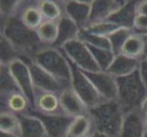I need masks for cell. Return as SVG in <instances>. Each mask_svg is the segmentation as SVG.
<instances>
[{
    "mask_svg": "<svg viewBox=\"0 0 147 137\" xmlns=\"http://www.w3.org/2000/svg\"><path fill=\"white\" fill-rule=\"evenodd\" d=\"M1 35L17 48L23 59H32L45 47L36 30L27 27L19 17L1 20Z\"/></svg>",
    "mask_w": 147,
    "mask_h": 137,
    "instance_id": "obj_1",
    "label": "cell"
},
{
    "mask_svg": "<svg viewBox=\"0 0 147 137\" xmlns=\"http://www.w3.org/2000/svg\"><path fill=\"white\" fill-rule=\"evenodd\" d=\"M63 83L70 86L72 77L71 63L59 49L44 47L31 59Z\"/></svg>",
    "mask_w": 147,
    "mask_h": 137,
    "instance_id": "obj_2",
    "label": "cell"
},
{
    "mask_svg": "<svg viewBox=\"0 0 147 137\" xmlns=\"http://www.w3.org/2000/svg\"><path fill=\"white\" fill-rule=\"evenodd\" d=\"M117 103L124 114L140 109L141 103L147 96V87L139 70L126 77L117 78Z\"/></svg>",
    "mask_w": 147,
    "mask_h": 137,
    "instance_id": "obj_3",
    "label": "cell"
},
{
    "mask_svg": "<svg viewBox=\"0 0 147 137\" xmlns=\"http://www.w3.org/2000/svg\"><path fill=\"white\" fill-rule=\"evenodd\" d=\"M96 131L108 137H119L123 126L124 113L117 101H105L90 110Z\"/></svg>",
    "mask_w": 147,
    "mask_h": 137,
    "instance_id": "obj_4",
    "label": "cell"
},
{
    "mask_svg": "<svg viewBox=\"0 0 147 137\" xmlns=\"http://www.w3.org/2000/svg\"><path fill=\"white\" fill-rule=\"evenodd\" d=\"M59 49L65 54L70 63L83 72H101L89 47L80 39L77 38L69 41Z\"/></svg>",
    "mask_w": 147,
    "mask_h": 137,
    "instance_id": "obj_5",
    "label": "cell"
},
{
    "mask_svg": "<svg viewBox=\"0 0 147 137\" xmlns=\"http://www.w3.org/2000/svg\"><path fill=\"white\" fill-rule=\"evenodd\" d=\"M72 67V77L70 86L77 92L84 103L87 105L89 110L97 107L98 105L105 103V101L101 95L95 89L94 85L86 76V74L78 69L71 63Z\"/></svg>",
    "mask_w": 147,
    "mask_h": 137,
    "instance_id": "obj_6",
    "label": "cell"
},
{
    "mask_svg": "<svg viewBox=\"0 0 147 137\" xmlns=\"http://www.w3.org/2000/svg\"><path fill=\"white\" fill-rule=\"evenodd\" d=\"M7 66L18 90L29 100L33 110L37 91L28 63L23 59H17L9 62Z\"/></svg>",
    "mask_w": 147,
    "mask_h": 137,
    "instance_id": "obj_7",
    "label": "cell"
},
{
    "mask_svg": "<svg viewBox=\"0 0 147 137\" xmlns=\"http://www.w3.org/2000/svg\"><path fill=\"white\" fill-rule=\"evenodd\" d=\"M28 63L31 72L33 82L36 88V91L42 92H52L59 94L60 91L66 88V86L56 79L47 70L40 67L31 59H25Z\"/></svg>",
    "mask_w": 147,
    "mask_h": 137,
    "instance_id": "obj_8",
    "label": "cell"
},
{
    "mask_svg": "<svg viewBox=\"0 0 147 137\" xmlns=\"http://www.w3.org/2000/svg\"><path fill=\"white\" fill-rule=\"evenodd\" d=\"M30 113L41 120L46 129L47 137H67L68 131L74 119L63 113L45 114L35 111Z\"/></svg>",
    "mask_w": 147,
    "mask_h": 137,
    "instance_id": "obj_9",
    "label": "cell"
},
{
    "mask_svg": "<svg viewBox=\"0 0 147 137\" xmlns=\"http://www.w3.org/2000/svg\"><path fill=\"white\" fill-rule=\"evenodd\" d=\"M94 85L95 89L105 101H117L118 85L117 79L107 72H84Z\"/></svg>",
    "mask_w": 147,
    "mask_h": 137,
    "instance_id": "obj_10",
    "label": "cell"
},
{
    "mask_svg": "<svg viewBox=\"0 0 147 137\" xmlns=\"http://www.w3.org/2000/svg\"><path fill=\"white\" fill-rule=\"evenodd\" d=\"M60 109L62 113L72 118L89 113V108L82 98L72 89L71 86L66 87L59 94Z\"/></svg>",
    "mask_w": 147,
    "mask_h": 137,
    "instance_id": "obj_11",
    "label": "cell"
},
{
    "mask_svg": "<svg viewBox=\"0 0 147 137\" xmlns=\"http://www.w3.org/2000/svg\"><path fill=\"white\" fill-rule=\"evenodd\" d=\"M61 3L63 13L70 19H72L80 29L88 26L90 23L92 1L68 0V1H62Z\"/></svg>",
    "mask_w": 147,
    "mask_h": 137,
    "instance_id": "obj_12",
    "label": "cell"
},
{
    "mask_svg": "<svg viewBox=\"0 0 147 137\" xmlns=\"http://www.w3.org/2000/svg\"><path fill=\"white\" fill-rule=\"evenodd\" d=\"M145 131L144 115L136 109L124 114L119 137H144Z\"/></svg>",
    "mask_w": 147,
    "mask_h": 137,
    "instance_id": "obj_13",
    "label": "cell"
},
{
    "mask_svg": "<svg viewBox=\"0 0 147 137\" xmlns=\"http://www.w3.org/2000/svg\"><path fill=\"white\" fill-rule=\"evenodd\" d=\"M125 1L116 0H94L92 3L90 23H98L106 21L111 15L123 6Z\"/></svg>",
    "mask_w": 147,
    "mask_h": 137,
    "instance_id": "obj_14",
    "label": "cell"
},
{
    "mask_svg": "<svg viewBox=\"0 0 147 137\" xmlns=\"http://www.w3.org/2000/svg\"><path fill=\"white\" fill-rule=\"evenodd\" d=\"M140 59H133L123 54H118L115 56L113 63L107 70V72L117 78L126 77L139 70Z\"/></svg>",
    "mask_w": 147,
    "mask_h": 137,
    "instance_id": "obj_15",
    "label": "cell"
},
{
    "mask_svg": "<svg viewBox=\"0 0 147 137\" xmlns=\"http://www.w3.org/2000/svg\"><path fill=\"white\" fill-rule=\"evenodd\" d=\"M3 110L10 111L16 114H25L32 111V105L26 96L18 90L1 97V111Z\"/></svg>",
    "mask_w": 147,
    "mask_h": 137,
    "instance_id": "obj_16",
    "label": "cell"
},
{
    "mask_svg": "<svg viewBox=\"0 0 147 137\" xmlns=\"http://www.w3.org/2000/svg\"><path fill=\"white\" fill-rule=\"evenodd\" d=\"M137 2L138 1H134V0L125 1L123 6L111 15L106 21L114 23L121 28L133 29L134 19L137 16V12H136Z\"/></svg>",
    "mask_w": 147,
    "mask_h": 137,
    "instance_id": "obj_17",
    "label": "cell"
},
{
    "mask_svg": "<svg viewBox=\"0 0 147 137\" xmlns=\"http://www.w3.org/2000/svg\"><path fill=\"white\" fill-rule=\"evenodd\" d=\"M58 23L59 36L57 41H56L53 47L57 49H61L65 44L78 38L80 28L72 19H70L65 14L62 15V17L59 18Z\"/></svg>",
    "mask_w": 147,
    "mask_h": 137,
    "instance_id": "obj_18",
    "label": "cell"
},
{
    "mask_svg": "<svg viewBox=\"0 0 147 137\" xmlns=\"http://www.w3.org/2000/svg\"><path fill=\"white\" fill-rule=\"evenodd\" d=\"M32 111L45 114H53L62 113L60 109L59 94L52 92L37 91L34 109Z\"/></svg>",
    "mask_w": 147,
    "mask_h": 137,
    "instance_id": "obj_19",
    "label": "cell"
},
{
    "mask_svg": "<svg viewBox=\"0 0 147 137\" xmlns=\"http://www.w3.org/2000/svg\"><path fill=\"white\" fill-rule=\"evenodd\" d=\"M18 116L21 123V137H47L44 124L38 116L31 113Z\"/></svg>",
    "mask_w": 147,
    "mask_h": 137,
    "instance_id": "obj_20",
    "label": "cell"
},
{
    "mask_svg": "<svg viewBox=\"0 0 147 137\" xmlns=\"http://www.w3.org/2000/svg\"><path fill=\"white\" fill-rule=\"evenodd\" d=\"M96 127L90 113L73 119L67 137H88L96 133Z\"/></svg>",
    "mask_w": 147,
    "mask_h": 137,
    "instance_id": "obj_21",
    "label": "cell"
},
{
    "mask_svg": "<svg viewBox=\"0 0 147 137\" xmlns=\"http://www.w3.org/2000/svg\"><path fill=\"white\" fill-rule=\"evenodd\" d=\"M36 31L43 46L53 47L59 36V23L58 21L44 20Z\"/></svg>",
    "mask_w": 147,
    "mask_h": 137,
    "instance_id": "obj_22",
    "label": "cell"
},
{
    "mask_svg": "<svg viewBox=\"0 0 147 137\" xmlns=\"http://www.w3.org/2000/svg\"><path fill=\"white\" fill-rule=\"evenodd\" d=\"M0 133L21 135V123L18 114L7 110L0 113Z\"/></svg>",
    "mask_w": 147,
    "mask_h": 137,
    "instance_id": "obj_23",
    "label": "cell"
},
{
    "mask_svg": "<svg viewBox=\"0 0 147 137\" xmlns=\"http://www.w3.org/2000/svg\"><path fill=\"white\" fill-rule=\"evenodd\" d=\"M19 18L27 27L34 30H37L44 21V18L38 7V1L36 4L26 5Z\"/></svg>",
    "mask_w": 147,
    "mask_h": 137,
    "instance_id": "obj_24",
    "label": "cell"
},
{
    "mask_svg": "<svg viewBox=\"0 0 147 137\" xmlns=\"http://www.w3.org/2000/svg\"><path fill=\"white\" fill-rule=\"evenodd\" d=\"M121 54L136 59H143L144 56V41L143 38L140 34L134 33L131 35L124 43L123 49H121Z\"/></svg>",
    "mask_w": 147,
    "mask_h": 137,
    "instance_id": "obj_25",
    "label": "cell"
},
{
    "mask_svg": "<svg viewBox=\"0 0 147 137\" xmlns=\"http://www.w3.org/2000/svg\"><path fill=\"white\" fill-rule=\"evenodd\" d=\"M38 7L41 12L44 20L49 21H59L62 17L63 8L61 4L52 0H40L38 1Z\"/></svg>",
    "mask_w": 147,
    "mask_h": 137,
    "instance_id": "obj_26",
    "label": "cell"
},
{
    "mask_svg": "<svg viewBox=\"0 0 147 137\" xmlns=\"http://www.w3.org/2000/svg\"><path fill=\"white\" fill-rule=\"evenodd\" d=\"M0 64L7 65L14 59H22L20 52L7 38L0 35Z\"/></svg>",
    "mask_w": 147,
    "mask_h": 137,
    "instance_id": "obj_27",
    "label": "cell"
},
{
    "mask_svg": "<svg viewBox=\"0 0 147 137\" xmlns=\"http://www.w3.org/2000/svg\"><path fill=\"white\" fill-rule=\"evenodd\" d=\"M26 2L17 0H3L0 2V14L1 20L8 19L10 18L19 17Z\"/></svg>",
    "mask_w": 147,
    "mask_h": 137,
    "instance_id": "obj_28",
    "label": "cell"
},
{
    "mask_svg": "<svg viewBox=\"0 0 147 137\" xmlns=\"http://www.w3.org/2000/svg\"><path fill=\"white\" fill-rule=\"evenodd\" d=\"M78 38L82 40V41H83L86 45L90 46V47L111 50V46L109 38L101 37V36H98V35L89 33L88 31H86L84 28H82L80 30Z\"/></svg>",
    "mask_w": 147,
    "mask_h": 137,
    "instance_id": "obj_29",
    "label": "cell"
},
{
    "mask_svg": "<svg viewBox=\"0 0 147 137\" xmlns=\"http://www.w3.org/2000/svg\"><path fill=\"white\" fill-rule=\"evenodd\" d=\"M88 47L101 72H107V70L111 65V63H113L116 56L114 52L111 49H98V48L90 47V46H88Z\"/></svg>",
    "mask_w": 147,
    "mask_h": 137,
    "instance_id": "obj_30",
    "label": "cell"
},
{
    "mask_svg": "<svg viewBox=\"0 0 147 137\" xmlns=\"http://www.w3.org/2000/svg\"><path fill=\"white\" fill-rule=\"evenodd\" d=\"M0 83H1V97H5L9 93L19 90L9 72L8 66L6 64H0Z\"/></svg>",
    "mask_w": 147,
    "mask_h": 137,
    "instance_id": "obj_31",
    "label": "cell"
},
{
    "mask_svg": "<svg viewBox=\"0 0 147 137\" xmlns=\"http://www.w3.org/2000/svg\"><path fill=\"white\" fill-rule=\"evenodd\" d=\"M133 33L134 30L131 28H120L109 37L111 46V50L114 52L115 55L121 54V49H123L124 43Z\"/></svg>",
    "mask_w": 147,
    "mask_h": 137,
    "instance_id": "obj_32",
    "label": "cell"
},
{
    "mask_svg": "<svg viewBox=\"0 0 147 137\" xmlns=\"http://www.w3.org/2000/svg\"><path fill=\"white\" fill-rule=\"evenodd\" d=\"M121 27L114 23H111L110 21H102L98 23H92L89 24L87 27L84 28L86 31L89 33H92L94 35H98L101 37H107L109 38L111 34L115 32L116 30L119 29Z\"/></svg>",
    "mask_w": 147,
    "mask_h": 137,
    "instance_id": "obj_33",
    "label": "cell"
},
{
    "mask_svg": "<svg viewBox=\"0 0 147 137\" xmlns=\"http://www.w3.org/2000/svg\"><path fill=\"white\" fill-rule=\"evenodd\" d=\"M133 30L138 34H144L147 32V16L137 15L134 22Z\"/></svg>",
    "mask_w": 147,
    "mask_h": 137,
    "instance_id": "obj_34",
    "label": "cell"
},
{
    "mask_svg": "<svg viewBox=\"0 0 147 137\" xmlns=\"http://www.w3.org/2000/svg\"><path fill=\"white\" fill-rule=\"evenodd\" d=\"M139 72L147 87V59H143L141 60Z\"/></svg>",
    "mask_w": 147,
    "mask_h": 137,
    "instance_id": "obj_35",
    "label": "cell"
},
{
    "mask_svg": "<svg viewBox=\"0 0 147 137\" xmlns=\"http://www.w3.org/2000/svg\"><path fill=\"white\" fill-rule=\"evenodd\" d=\"M136 12H137V15H144V16H147V0H142V1L137 2Z\"/></svg>",
    "mask_w": 147,
    "mask_h": 137,
    "instance_id": "obj_36",
    "label": "cell"
},
{
    "mask_svg": "<svg viewBox=\"0 0 147 137\" xmlns=\"http://www.w3.org/2000/svg\"><path fill=\"white\" fill-rule=\"evenodd\" d=\"M144 41V56L143 59H147V34H140Z\"/></svg>",
    "mask_w": 147,
    "mask_h": 137,
    "instance_id": "obj_37",
    "label": "cell"
},
{
    "mask_svg": "<svg viewBox=\"0 0 147 137\" xmlns=\"http://www.w3.org/2000/svg\"><path fill=\"white\" fill-rule=\"evenodd\" d=\"M140 111H142V113H143L144 116L147 115V96L145 97V99L143 101V103H141Z\"/></svg>",
    "mask_w": 147,
    "mask_h": 137,
    "instance_id": "obj_38",
    "label": "cell"
},
{
    "mask_svg": "<svg viewBox=\"0 0 147 137\" xmlns=\"http://www.w3.org/2000/svg\"><path fill=\"white\" fill-rule=\"evenodd\" d=\"M0 137H21V136H20V135H17V134H12L0 133Z\"/></svg>",
    "mask_w": 147,
    "mask_h": 137,
    "instance_id": "obj_39",
    "label": "cell"
},
{
    "mask_svg": "<svg viewBox=\"0 0 147 137\" xmlns=\"http://www.w3.org/2000/svg\"><path fill=\"white\" fill-rule=\"evenodd\" d=\"M88 137H108V136H106L105 134H100V133H99V132H96V133H94L93 134L90 135V136H88Z\"/></svg>",
    "mask_w": 147,
    "mask_h": 137,
    "instance_id": "obj_40",
    "label": "cell"
},
{
    "mask_svg": "<svg viewBox=\"0 0 147 137\" xmlns=\"http://www.w3.org/2000/svg\"><path fill=\"white\" fill-rule=\"evenodd\" d=\"M144 125H145V129L147 131V115L144 116Z\"/></svg>",
    "mask_w": 147,
    "mask_h": 137,
    "instance_id": "obj_41",
    "label": "cell"
},
{
    "mask_svg": "<svg viewBox=\"0 0 147 137\" xmlns=\"http://www.w3.org/2000/svg\"><path fill=\"white\" fill-rule=\"evenodd\" d=\"M144 137H147V131H145V134H144Z\"/></svg>",
    "mask_w": 147,
    "mask_h": 137,
    "instance_id": "obj_42",
    "label": "cell"
},
{
    "mask_svg": "<svg viewBox=\"0 0 147 137\" xmlns=\"http://www.w3.org/2000/svg\"><path fill=\"white\" fill-rule=\"evenodd\" d=\"M144 34H147V32H145V33H144Z\"/></svg>",
    "mask_w": 147,
    "mask_h": 137,
    "instance_id": "obj_43",
    "label": "cell"
}]
</instances>
